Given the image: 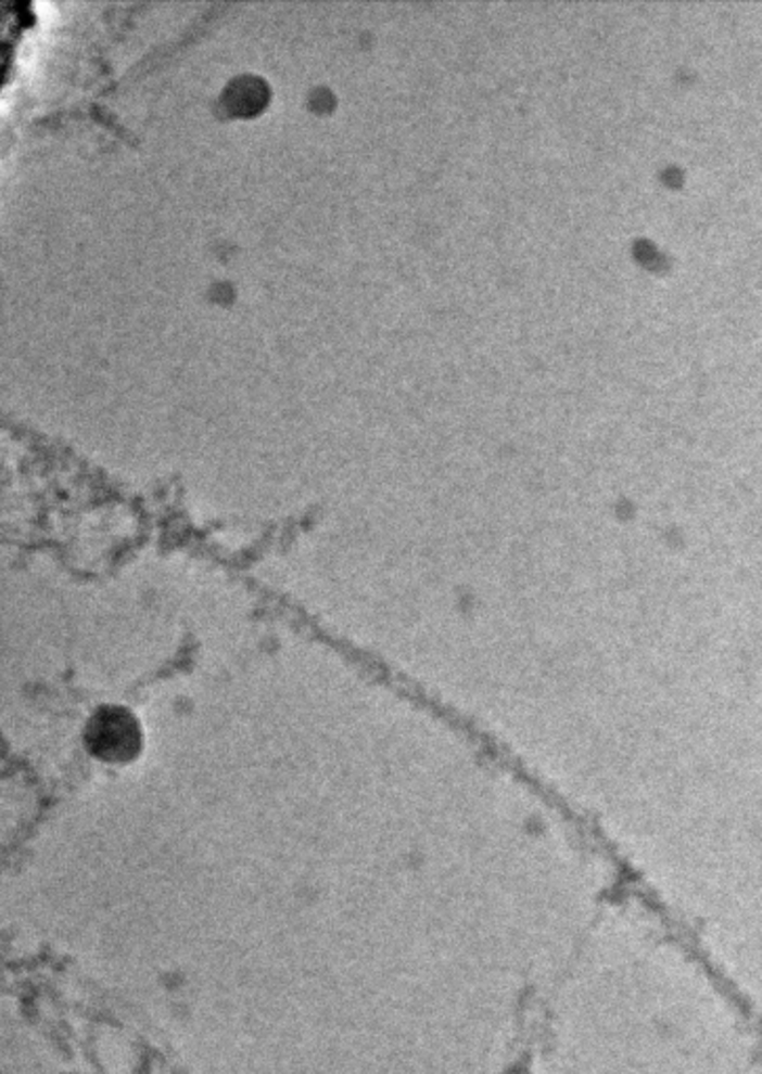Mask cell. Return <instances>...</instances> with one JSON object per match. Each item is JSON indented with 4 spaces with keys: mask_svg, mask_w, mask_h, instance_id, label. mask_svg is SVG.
<instances>
[{
    "mask_svg": "<svg viewBox=\"0 0 762 1074\" xmlns=\"http://www.w3.org/2000/svg\"><path fill=\"white\" fill-rule=\"evenodd\" d=\"M89 752L97 758L125 764L141 750V728L123 707H103L93 714L85 732Z\"/></svg>",
    "mask_w": 762,
    "mask_h": 1074,
    "instance_id": "1",
    "label": "cell"
},
{
    "mask_svg": "<svg viewBox=\"0 0 762 1074\" xmlns=\"http://www.w3.org/2000/svg\"><path fill=\"white\" fill-rule=\"evenodd\" d=\"M244 82L246 80H242V89H240V85H233L229 89V103H236L238 112H246L244 105H253V110L261 105V95H258L261 82L258 80H254L253 85H244Z\"/></svg>",
    "mask_w": 762,
    "mask_h": 1074,
    "instance_id": "2",
    "label": "cell"
}]
</instances>
